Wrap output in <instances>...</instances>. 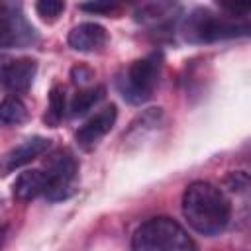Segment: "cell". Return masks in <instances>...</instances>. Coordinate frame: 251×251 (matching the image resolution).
<instances>
[{"mask_svg":"<svg viewBox=\"0 0 251 251\" xmlns=\"http://www.w3.org/2000/svg\"><path fill=\"white\" fill-rule=\"evenodd\" d=\"M161 67V53H151L129 63V67L118 78V88L124 100H127L129 104H143L145 100H149L159 84Z\"/></svg>","mask_w":251,"mask_h":251,"instance_id":"4","label":"cell"},{"mask_svg":"<svg viewBox=\"0 0 251 251\" xmlns=\"http://www.w3.org/2000/svg\"><path fill=\"white\" fill-rule=\"evenodd\" d=\"M216 4L224 10L226 16L237 20H245L251 12V0H216Z\"/></svg>","mask_w":251,"mask_h":251,"instance_id":"17","label":"cell"},{"mask_svg":"<svg viewBox=\"0 0 251 251\" xmlns=\"http://www.w3.org/2000/svg\"><path fill=\"white\" fill-rule=\"evenodd\" d=\"M141 0H86L80 8L84 12H92V14H104V16H114L120 14L122 10L139 4Z\"/></svg>","mask_w":251,"mask_h":251,"instance_id":"14","label":"cell"},{"mask_svg":"<svg viewBox=\"0 0 251 251\" xmlns=\"http://www.w3.org/2000/svg\"><path fill=\"white\" fill-rule=\"evenodd\" d=\"M45 175V198L51 202L67 200L78 190V161L67 149H61L49 157Z\"/></svg>","mask_w":251,"mask_h":251,"instance_id":"5","label":"cell"},{"mask_svg":"<svg viewBox=\"0 0 251 251\" xmlns=\"http://www.w3.org/2000/svg\"><path fill=\"white\" fill-rule=\"evenodd\" d=\"M116 118H118L116 104H110V106L98 110L94 116H90L75 133V139H76L78 147L84 149V151L94 149L100 143V139L114 127Z\"/></svg>","mask_w":251,"mask_h":251,"instance_id":"7","label":"cell"},{"mask_svg":"<svg viewBox=\"0 0 251 251\" xmlns=\"http://www.w3.org/2000/svg\"><path fill=\"white\" fill-rule=\"evenodd\" d=\"M67 41L75 51L90 53V51L100 49L108 41V31L104 25L96 22H82L69 31Z\"/></svg>","mask_w":251,"mask_h":251,"instance_id":"10","label":"cell"},{"mask_svg":"<svg viewBox=\"0 0 251 251\" xmlns=\"http://www.w3.org/2000/svg\"><path fill=\"white\" fill-rule=\"evenodd\" d=\"M226 184L229 190H235V192H245L249 188V176L243 173V171H237V173H231L227 178H226Z\"/></svg>","mask_w":251,"mask_h":251,"instance_id":"18","label":"cell"},{"mask_svg":"<svg viewBox=\"0 0 251 251\" xmlns=\"http://www.w3.org/2000/svg\"><path fill=\"white\" fill-rule=\"evenodd\" d=\"M27 120V108L18 96H6L0 102V122L18 126Z\"/></svg>","mask_w":251,"mask_h":251,"instance_id":"13","label":"cell"},{"mask_svg":"<svg viewBox=\"0 0 251 251\" xmlns=\"http://www.w3.org/2000/svg\"><path fill=\"white\" fill-rule=\"evenodd\" d=\"M67 114V98H65V90L61 86H55L49 94V108L45 114V122L51 127H57V124L65 118Z\"/></svg>","mask_w":251,"mask_h":251,"instance_id":"15","label":"cell"},{"mask_svg":"<svg viewBox=\"0 0 251 251\" xmlns=\"http://www.w3.org/2000/svg\"><path fill=\"white\" fill-rule=\"evenodd\" d=\"M131 249L135 251H190L196 249L186 229L173 218L159 216L141 224L133 237Z\"/></svg>","mask_w":251,"mask_h":251,"instance_id":"2","label":"cell"},{"mask_svg":"<svg viewBox=\"0 0 251 251\" xmlns=\"http://www.w3.org/2000/svg\"><path fill=\"white\" fill-rule=\"evenodd\" d=\"M47 188V175L41 169H31V171H24L18 175L16 182H14V196L22 202H29L41 194H45Z\"/></svg>","mask_w":251,"mask_h":251,"instance_id":"11","label":"cell"},{"mask_svg":"<svg viewBox=\"0 0 251 251\" xmlns=\"http://www.w3.org/2000/svg\"><path fill=\"white\" fill-rule=\"evenodd\" d=\"M71 75H73V80L75 82H86L88 78H92V71L90 69H84V67H75Z\"/></svg>","mask_w":251,"mask_h":251,"instance_id":"19","label":"cell"},{"mask_svg":"<svg viewBox=\"0 0 251 251\" xmlns=\"http://www.w3.org/2000/svg\"><path fill=\"white\" fill-rule=\"evenodd\" d=\"M182 214L194 231L212 237L227 227L231 206L222 188L206 180H194L182 194Z\"/></svg>","mask_w":251,"mask_h":251,"instance_id":"1","label":"cell"},{"mask_svg":"<svg viewBox=\"0 0 251 251\" xmlns=\"http://www.w3.org/2000/svg\"><path fill=\"white\" fill-rule=\"evenodd\" d=\"M37 39L35 29L27 24L22 12L0 2V47H25Z\"/></svg>","mask_w":251,"mask_h":251,"instance_id":"6","label":"cell"},{"mask_svg":"<svg viewBox=\"0 0 251 251\" xmlns=\"http://www.w3.org/2000/svg\"><path fill=\"white\" fill-rule=\"evenodd\" d=\"M35 12L41 20L53 22L65 12V0H35Z\"/></svg>","mask_w":251,"mask_h":251,"instance_id":"16","label":"cell"},{"mask_svg":"<svg viewBox=\"0 0 251 251\" xmlns=\"http://www.w3.org/2000/svg\"><path fill=\"white\" fill-rule=\"evenodd\" d=\"M49 147H51V139H47L43 135L27 137L25 141H22L16 147H12L0 159V176H8L10 173H14V171L22 169L24 165L31 163L33 159L41 157L45 151H49Z\"/></svg>","mask_w":251,"mask_h":251,"instance_id":"8","label":"cell"},{"mask_svg":"<svg viewBox=\"0 0 251 251\" xmlns=\"http://www.w3.org/2000/svg\"><path fill=\"white\" fill-rule=\"evenodd\" d=\"M104 92H106L104 86H90V88H84V90L76 92L75 98L69 104V114L75 116V118L86 114L88 110H92L104 98Z\"/></svg>","mask_w":251,"mask_h":251,"instance_id":"12","label":"cell"},{"mask_svg":"<svg viewBox=\"0 0 251 251\" xmlns=\"http://www.w3.org/2000/svg\"><path fill=\"white\" fill-rule=\"evenodd\" d=\"M35 71H37V65L33 59L4 61L0 65V80L12 92H27L33 82Z\"/></svg>","mask_w":251,"mask_h":251,"instance_id":"9","label":"cell"},{"mask_svg":"<svg viewBox=\"0 0 251 251\" xmlns=\"http://www.w3.org/2000/svg\"><path fill=\"white\" fill-rule=\"evenodd\" d=\"M247 31H249V25L245 20L216 16L204 8H198L192 14H188L182 24V33L192 43H212L218 39L247 35Z\"/></svg>","mask_w":251,"mask_h":251,"instance_id":"3","label":"cell"}]
</instances>
